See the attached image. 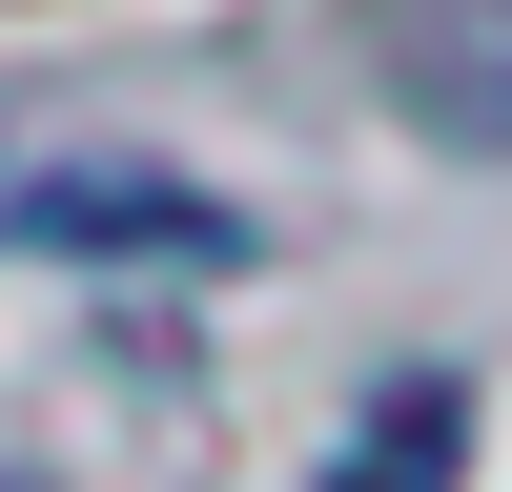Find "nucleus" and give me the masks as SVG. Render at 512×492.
I'll list each match as a JSON object with an SVG mask.
<instances>
[{"label":"nucleus","mask_w":512,"mask_h":492,"mask_svg":"<svg viewBox=\"0 0 512 492\" xmlns=\"http://www.w3.org/2000/svg\"><path fill=\"white\" fill-rule=\"evenodd\" d=\"M451 472H472V410L451 390H369V431H349L328 492H451Z\"/></svg>","instance_id":"1"}]
</instances>
